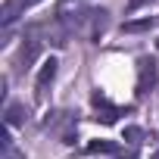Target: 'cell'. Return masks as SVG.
Here are the masks:
<instances>
[{
    "label": "cell",
    "instance_id": "obj_1",
    "mask_svg": "<svg viewBox=\"0 0 159 159\" xmlns=\"http://www.w3.org/2000/svg\"><path fill=\"white\" fill-rule=\"evenodd\" d=\"M53 78H56V59H47V62L41 66L38 78H34V97H38V100L47 97V88L53 84Z\"/></svg>",
    "mask_w": 159,
    "mask_h": 159
},
{
    "label": "cell",
    "instance_id": "obj_2",
    "mask_svg": "<svg viewBox=\"0 0 159 159\" xmlns=\"http://www.w3.org/2000/svg\"><path fill=\"white\" fill-rule=\"evenodd\" d=\"M91 103H94V109L100 112L97 119H103L106 125H112V122H116V119L122 116V106H112V103H109V100H106L103 94H94V97H91Z\"/></svg>",
    "mask_w": 159,
    "mask_h": 159
},
{
    "label": "cell",
    "instance_id": "obj_3",
    "mask_svg": "<svg viewBox=\"0 0 159 159\" xmlns=\"http://www.w3.org/2000/svg\"><path fill=\"white\" fill-rule=\"evenodd\" d=\"M156 22H159L156 16H147V19H131V22H125V25H122V31H125V34H137V31H150V28H153Z\"/></svg>",
    "mask_w": 159,
    "mask_h": 159
},
{
    "label": "cell",
    "instance_id": "obj_4",
    "mask_svg": "<svg viewBox=\"0 0 159 159\" xmlns=\"http://www.w3.org/2000/svg\"><path fill=\"white\" fill-rule=\"evenodd\" d=\"M119 147L112 143V140H94V143H88L84 147V153H116Z\"/></svg>",
    "mask_w": 159,
    "mask_h": 159
},
{
    "label": "cell",
    "instance_id": "obj_5",
    "mask_svg": "<svg viewBox=\"0 0 159 159\" xmlns=\"http://www.w3.org/2000/svg\"><path fill=\"white\" fill-rule=\"evenodd\" d=\"M147 3H153V0H131V3H128V13H134V10H140V7H147Z\"/></svg>",
    "mask_w": 159,
    "mask_h": 159
},
{
    "label": "cell",
    "instance_id": "obj_6",
    "mask_svg": "<svg viewBox=\"0 0 159 159\" xmlns=\"http://www.w3.org/2000/svg\"><path fill=\"white\" fill-rule=\"evenodd\" d=\"M62 3H72V0H62Z\"/></svg>",
    "mask_w": 159,
    "mask_h": 159
}]
</instances>
